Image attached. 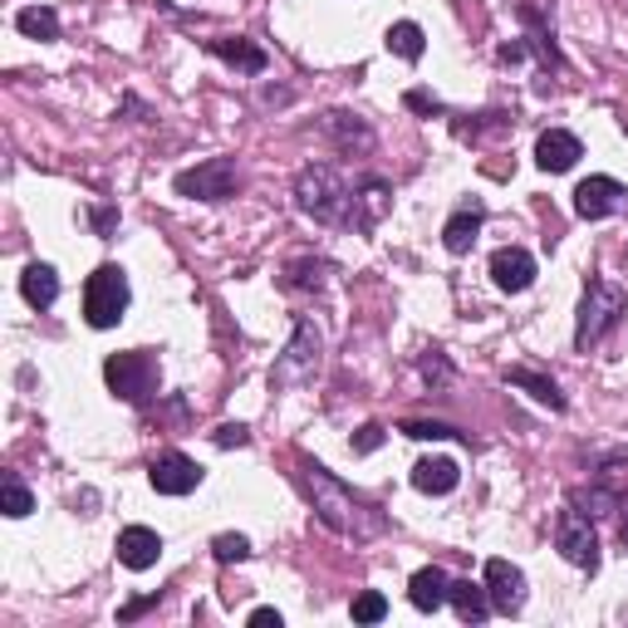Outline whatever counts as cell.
I'll use <instances>...</instances> for the list:
<instances>
[{"label":"cell","mask_w":628,"mask_h":628,"mask_svg":"<svg viewBox=\"0 0 628 628\" xmlns=\"http://www.w3.org/2000/svg\"><path fill=\"white\" fill-rule=\"evenodd\" d=\"M300 471H305V486H310V501L314 511H319V520L334 530V536H354V540H369L383 530V516L373 506H363L359 496H354L349 486H344L334 471H324L319 462H300Z\"/></svg>","instance_id":"1"},{"label":"cell","mask_w":628,"mask_h":628,"mask_svg":"<svg viewBox=\"0 0 628 628\" xmlns=\"http://www.w3.org/2000/svg\"><path fill=\"white\" fill-rule=\"evenodd\" d=\"M349 187L354 182L339 172V167L310 162L305 172L295 177V206L324 226H344V216H349Z\"/></svg>","instance_id":"2"},{"label":"cell","mask_w":628,"mask_h":628,"mask_svg":"<svg viewBox=\"0 0 628 628\" xmlns=\"http://www.w3.org/2000/svg\"><path fill=\"white\" fill-rule=\"evenodd\" d=\"M628 310V295L624 285H614V280L594 276L590 285H584V300H580V319H574V349H590V344H599L604 334L619 324V314Z\"/></svg>","instance_id":"3"},{"label":"cell","mask_w":628,"mask_h":628,"mask_svg":"<svg viewBox=\"0 0 628 628\" xmlns=\"http://www.w3.org/2000/svg\"><path fill=\"white\" fill-rule=\"evenodd\" d=\"M319 359H324L319 329H314L310 319H295V334H290L285 354H280L276 369H270V389H305V383H314V373H319Z\"/></svg>","instance_id":"4"},{"label":"cell","mask_w":628,"mask_h":628,"mask_svg":"<svg viewBox=\"0 0 628 628\" xmlns=\"http://www.w3.org/2000/svg\"><path fill=\"white\" fill-rule=\"evenodd\" d=\"M128 276H123V266H99L89 276V285H83V319H89V329H113V324L128 314Z\"/></svg>","instance_id":"5"},{"label":"cell","mask_w":628,"mask_h":628,"mask_svg":"<svg viewBox=\"0 0 628 628\" xmlns=\"http://www.w3.org/2000/svg\"><path fill=\"white\" fill-rule=\"evenodd\" d=\"M103 379H109L113 397H123V403L143 407L148 397L157 393V359L148 349H128V354H109V363H103Z\"/></svg>","instance_id":"6"},{"label":"cell","mask_w":628,"mask_h":628,"mask_svg":"<svg viewBox=\"0 0 628 628\" xmlns=\"http://www.w3.org/2000/svg\"><path fill=\"white\" fill-rule=\"evenodd\" d=\"M172 187H177V197H187V202H232L236 187H240L236 157H206V162L177 172Z\"/></svg>","instance_id":"7"},{"label":"cell","mask_w":628,"mask_h":628,"mask_svg":"<svg viewBox=\"0 0 628 628\" xmlns=\"http://www.w3.org/2000/svg\"><path fill=\"white\" fill-rule=\"evenodd\" d=\"M554 546H560V554L574 564V570H599V536H594L590 516H584L580 506L560 511V520H554Z\"/></svg>","instance_id":"8"},{"label":"cell","mask_w":628,"mask_h":628,"mask_svg":"<svg viewBox=\"0 0 628 628\" xmlns=\"http://www.w3.org/2000/svg\"><path fill=\"white\" fill-rule=\"evenodd\" d=\"M389 206H393V187L383 182V177H354V187H349V216H344V226L349 232H363L369 236L373 226L389 216Z\"/></svg>","instance_id":"9"},{"label":"cell","mask_w":628,"mask_h":628,"mask_svg":"<svg viewBox=\"0 0 628 628\" xmlns=\"http://www.w3.org/2000/svg\"><path fill=\"white\" fill-rule=\"evenodd\" d=\"M619 212H628V187L619 177H584L574 187V216L604 222V216H619Z\"/></svg>","instance_id":"10"},{"label":"cell","mask_w":628,"mask_h":628,"mask_svg":"<svg viewBox=\"0 0 628 628\" xmlns=\"http://www.w3.org/2000/svg\"><path fill=\"white\" fill-rule=\"evenodd\" d=\"M148 481H153L157 496H187V491L202 486V467H197L187 452H162V457H153Z\"/></svg>","instance_id":"11"},{"label":"cell","mask_w":628,"mask_h":628,"mask_svg":"<svg viewBox=\"0 0 628 628\" xmlns=\"http://www.w3.org/2000/svg\"><path fill=\"white\" fill-rule=\"evenodd\" d=\"M486 594H491V609H501V614L526 609V574H520V564L486 560Z\"/></svg>","instance_id":"12"},{"label":"cell","mask_w":628,"mask_h":628,"mask_svg":"<svg viewBox=\"0 0 628 628\" xmlns=\"http://www.w3.org/2000/svg\"><path fill=\"white\" fill-rule=\"evenodd\" d=\"M491 280H496V290H506V295H520V290L536 285V256L520 246H501L496 256H491Z\"/></svg>","instance_id":"13"},{"label":"cell","mask_w":628,"mask_h":628,"mask_svg":"<svg viewBox=\"0 0 628 628\" xmlns=\"http://www.w3.org/2000/svg\"><path fill=\"white\" fill-rule=\"evenodd\" d=\"M580 157H584V143L574 138L570 128H546L536 138V162L546 167V172H570Z\"/></svg>","instance_id":"14"},{"label":"cell","mask_w":628,"mask_h":628,"mask_svg":"<svg viewBox=\"0 0 628 628\" xmlns=\"http://www.w3.org/2000/svg\"><path fill=\"white\" fill-rule=\"evenodd\" d=\"M324 138H334L339 153H369L373 148V128L359 119V113H344V109L324 119Z\"/></svg>","instance_id":"15"},{"label":"cell","mask_w":628,"mask_h":628,"mask_svg":"<svg viewBox=\"0 0 628 628\" xmlns=\"http://www.w3.org/2000/svg\"><path fill=\"white\" fill-rule=\"evenodd\" d=\"M447 590H452V580H447V570H437V564H423V570L407 580V599H413V609H423V614L442 609Z\"/></svg>","instance_id":"16"},{"label":"cell","mask_w":628,"mask_h":628,"mask_svg":"<svg viewBox=\"0 0 628 628\" xmlns=\"http://www.w3.org/2000/svg\"><path fill=\"white\" fill-rule=\"evenodd\" d=\"M157 554H162V536H157L153 526H128L119 536V560L128 564V570H153Z\"/></svg>","instance_id":"17"},{"label":"cell","mask_w":628,"mask_h":628,"mask_svg":"<svg viewBox=\"0 0 628 628\" xmlns=\"http://www.w3.org/2000/svg\"><path fill=\"white\" fill-rule=\"evenodd\" d=\"M481 222H486V212H481L476 202L457 206V212L447 216V226H442V246L452 250V256H467V250L476 246V236H481Z\"/></svg>","instance_id":"18"},{"label":"cell","mask_w":628,"mask_h":628,"mask_svg":"<svg viewBox=\"0 0 628 628\" xmlns=\"http://www.w3.org/2000/svg\"><path fill=\"white\" fill-rule=\"evenodd\" d=\"M457 481H462V467H457L452 457H423V462L413 467V486L423 491V496H447V491H457Z\"/></svg>","instance_id":"19"},{"label":"cell","mask_w":628,"mask_h":628,"mask_svg":"<svg viewBox=\"0 0 628 628\" xmlns=\"http://www.w3.org/2000/svg\"><path fill=\"white\" fill-rule=\"evenodd\" d=\"M206 49H212L222 65H232L240 69V75H266V65H270V55L260 45H250V40H206Z\"/></svg>","instance_id":"20"},{"label":"cell","mask_w":628,"mask_h":628,"mask_svg":"<svg viewBox=\"0 0 628 628\" xmlns=\"http://www.w3.org/2000/svg\"><path fill=\"white\" fill-rule=\"evenodd\" d=\"M20 295H25L30 310H49L59 300V276L55 266H45V260H35V266H25V276H20Z\"/></svg>","instance_id":"21"},{"label":"cell","mask_w":628,"mask_h":628,"mask_svg":"<svg viewBox=\"0 0 628 628\" xmlns=\"http://www.w3.org/2000/svg\"><path fill=\"white\" fill-rule=\"evenodd\" d=\"M447 604L457 609V619L462 624H481L491 614V594H486V580L471 584V580H452V590H447Z\"/></svg>","instance_id":"22"},{"label":"cell","mask_w":628,"mask_h":628,"mask_svg":"<svg viewBox=\"0 0 628 628\" xmlns=\"http://www.w3.org/2000/svg\"><path fill=\"white\" fill-rule=\"evenodd\" d=\"M506 383L511 389H526L536 403H546L550 413H564V393H560V383L546 379V373H536V369H511L506 373Z\"/></svg>","instance_id":"23"},{"label":"cell","mask_w":628,"mask_h":628,"mask_svg":"<svg viewBox=\"0 0 628 628\" xmlns=\"http://www.w3.org/2000/svg\"><path fill=\"white\" fill-rule=\"evenodd\" d=\"M590 476H594V486H599L604 496L628 501V452H609V457H599Z\"/></svg>","instance_id":"24"},{"label":"cell","mask_w":628,"mask_h":628,"mask_svg":"<svg viewBox=\"0 0 628 628\" xmlns=\"http://www.w3.org/2000/svg\"><path fill=\"white\" fill-rule=\"evenodd\" d=\"M383 45H389V55L407 59V65H417V59H423V49H427V35H423V25H417V20H397V25H389Z\"/></svg>","instance_id":"25"},{"label":"cell","mask_w":628,"mask_h":628,"mask_svg":"<svg viewBox=\"0 0 628 628\" xmlns=\"http://www.w3.org/2000/svg\"><path fill=\"white\" fill-rule=\"evenodd\" d=\"M15 25H20V35H30V40H59V15L49 5H25L15 15Z\"/></svg>","instance_id":"26"},{"label":"cell","mask_w":628,"mask_h":628,"mask_svg":"<svg viewBox=\"0 0 628 628\" xmlns=\"http://www.w3.org/2000/svg\"><path fill=\"white\" fill-rule=\"evenodd\" d=\"M0 501H5V516L10 520H20V516H30V511H35V496H30V486L15 476V471L0 481Z\"/></svg>","instance_id":"27"},{"label":"cell","mask_w":628,"mask_h":628,"mask_svg":"<svg viewBox=\"0 0 628 628\" xmlns=\"http://www.w3.org/2000/svg\"><path fill=\"white\" fill-rule=\"evenodd\" d=\"M324 276H329V266H324V260H295V266L285 270V280H280V285H285V290H319Z\"/></svg>","instance_id":"28"},{"label":"cell","mask_w":628,"mask_h":628,"mask_svg":"<svg viewBox=\"0 0 628 628\" xmlns=\"http://www.w3.org/2000/svg\"><path fill=\"white\" fill-rule=\"evenodd\" d=\"M349 614H354V624H383L389 619V599H383L379 590H363L359 599L349 604Z\"/></svg>","instance_id":"29"},{"label":"cell","mask_w":628,"mask_h":628,"mask_svg":"<svg viewBox=\"0 0 628 628\" xmlns=\"http://www.w3.org/2000/svg\"><path fill=\"white\" fill-rule=\"evenodd\" d=\"M407 437H417V442H447V437H462L452 423H427V417H413V423H403Z\"/></svg>","instance_id":"30"},{"label":"cell","mask_w":628,"mask_h":628,"mask_svg":"<svg viewBox=\"0 0 628 628\" xmlns=\"http://www.w3.org/2000/svg\"><path fill=\"white\" fill-rule=\"evenodd\" d=\"M212 550H216V560H222V564L250 560V540H246V536H216V540H212Z\"/></svg>","instance_id":"31"},{"label":"cell","mask_w":628,"mask_h":628,"mask_svg":"<svg viewBox=\"0 0 628 628\" xmlns=\"http://www.w3.org/2000/svg\"><path fill=\"white\" fill-rule=\"evenodd\" d=\"M423 379L433 383V389H442V383H452V363L442 359V349H427V354H423Z\"/></svg>","instance_id":"32"},{"label":"cell","mask_w":628,"mask_h":628,"mask_svg":"<svg viewBox=\"0 0 628 628\" xmlns=\"http://www.w3.org/2000/svg\"><path fill=\"white\" fill-rule=\"evenodd\" d=\"M212 442H216V447H246V442H250V433H246L240 423H222V427L212 433Z\"/></svg>","instance_id":"33"},{"label":"cell","mask_w":628,"mask_h":628,"mask_svg":"<svg viewBox=\"0 0 628 628\" xmlns=\"http://www.w3.org/2000/svg\"><path fill=\"white\" fill-rule=\"evenodd\" d=\"M383 447V427L379 423H363L359 437H354V452H379Z\"/></svg>","instance_id":"34"},{"label":"cell","mask_w":628,"mask_h":628,"mask_svg":"<svg viewBox=\"0 0 628 628\" xmlns=\"http://www.w3.org/2000/svg\"><path fill=\"white\" fill-rule=\"evenodd\" d=\"M403 103H407V109H413V113H442V99H433V93H427V89H413Z\"/></svg>","instance_id":"35"},{"label":"cell","mask_w":628,"mask_h":628,"mask_svg":"<svg viewBox=\"0 0 628 628\" xmlns=\"http://www.w3.org/2000/svg\"><path fill=\"white\" fill-rule=\"evenodd\" d=\"M246 624H250V628H280L285 619H280V609H250Z\"/></svg>","instance_id":"36"},{"label":"cell","mask_w":628,"mask_h":628,"mask_svg":"<svg viewBox=\"0 0 628 628\" xmlns=\"http://www.w3.org/2000/svg\"><path fill=\"white\" fill-rule=\"evenodd\" d=\"M93 226H99V236H109L113 226H119V212H109V206H99V212H93Z\"/></svg>","instance_id":"37"},{"label":"cell","mask_w":628,"mask_h":628,"mask_svg":"<svg viewBox=\"0 0 628 628\" xmlns=\"http://www.w3.org/2000/svg\"><path fill=\"white\" fill-rule=\"evenodd\" d=\"M619 540H624V550H628V501L619 506Z\"/></svg>","instance_id":"38"},{"label":"cell","mask_w":628,"mask_h":628,"mask_svg":"<svg viewBox=\"0 0 628 628\" xmlns=\"http://www.w3.org/2000/svg\"><path fill=\"white\" fill-rule=\"evenodd\" d=\"M619 619H624V624H628V609H624V614H619Z\"/></svg>","instance_id":"39"},{"label":"cell","mask_w":628,"mask_h":628,"mask_svg":"<svg viewBox=\"0 0 628 628\" xmlns=\"http://www.w3.org/2000/svg\"><path fill=\"white\" fill-rule=\"evenodd\" d=\"M624 133H628V119H624Z\"/></svg>","instance_id":"40"}]
</instances>
